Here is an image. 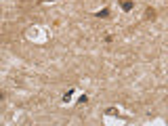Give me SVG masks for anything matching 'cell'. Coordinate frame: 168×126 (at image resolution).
I'll list each match as a JSON object with an SVG mask.
<instances>
[{"mask_svg":"<svg viewBox=\"0 0 168 126\" xmlns=\"http://www.w3.org/2000/svg\"><path fill=\"white\" fill-rule=\"evenodd\" d=\"M95 17H99V19H107V17H109V8H103V11H99Z\"/></svg>","mask_w":168,"mask_h":126,"instance_id":"cell-1","label":"cell"},{"mask_svg":"<svg viewBox=\"0 0 168 126\" xmlns=\"http://www.w3.org/2000/svg\"><path fill=\"white\" fill-rule=\"evenodd\" d=\"M145 19L153 21V19H156V11H153V8H147V11H145Z\"/></svg>","mask_w":168,"mask_h":126,"instance_id":"cell-2","label":"cell"},{"mask_svg":"<svg viewBox=\"0 0 168 126\" xmlns=\"http://www.w3.org/2000/svg\"><path fill=\"white\" fill-rule=\"evenodd\" d=\"M105 113H107V116H118V109H116V107H107Z\"/></svg>","mask_w":168,"mask_h":126,"instance_id":"cell-3","label":"cell"},{"mask_svg":"<svg viewBox=\"0 0 168 126\" xmlns=\"http://www.w3.org/2000/svg\"><path fill=\"white\" fill-rule=\"evenodd\" d=\"M133 6H135V4L130 2V0H126V2H122V8H124V11H130Z\"/></svg>","mask_w":168,"mask_h":126,"instance_id":"cell-4","label":"cell"},{"mask_svg":"<svg viewBox=\"0 0 168 126\" xmlns=\"http://www.w3.org/2000/svg\"><path fill=\"white\" fill-rule=\"evenodd\" d=\"M72 95H74V91H67L65 95H63V101H65V103H67V101L72 99Z\"/></svg>","mask_w":168,"mask_h":126,"instance_id":"cell-5","label":"cell"},{"mask_svg":"<svg viewBox=\"0 0 168 126\" xmlns=\"http://www.w3.org/2000/svg\"><path fill=\"white\" fill-rule=\"evenodd\" d=\"M86 101H88V97H86V95H82V97L78 99V103H86Z\"/></svg>","mask_w":168,"mask_h":126,"instance_id":"cell-6","label":"cell"},{"mask_svg":"<svg viewBox=\"0 0 168 126\" xmlns=\"http://www.w3.org/2000/svg\"><path fill=\"white\" fill-rule=\"evenodd\" d=\"M2 99H4V95H2V93H0V101H2Z\"/></svg>","mask_w":168,"mask_h":126,"instance_id":"cell-7","label":"cell"},{"mask_svg":"<svg viewBox=\"0 0 168 126\" xmlns=\"http://www.w3.org/2000/svg\"><path fill=\"white\" fill-rule=\"evenodd\" d=\"M40 2H50V0H40Z\"/></svg>","mask_w":168,"mask_h":126,"instance_id":"cell-8","label":"cell"}]
</instances>
